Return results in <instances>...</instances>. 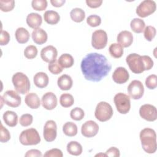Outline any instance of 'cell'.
<instances>
[{"label":"cell","mask_w":157,"mask_h":157,"mask_svg":"<svg viewBox=\"0 0 157 157\" xmlns=\"http://www.w3.org/2000/svg\"><path fill=\"white\" fill-rule=\"evenodd\" d=\"M80 67L86 80L97 82L109 74L111 71L112 65L104 55L90 53L82 59Z\"/></svg>","instance_id":"1"},{"label":"cell","mask_w":157,"mask_h":157,"mask_svg":"<svg viewBox=\"0 0 157 157\" xmlns=\"http://www.w3.org/2000/svg\"><path fill=\"white\" fill-rule=\"evenodd\" d=\"M126 61L130 70L134 74H140L153 66L152 59L147 55L140 56L137 53H131L126 58Z\"/></svg>","instance_id":"2"},{"label":"cell","mask_w":157,"mask_h":157,"mask_svg":"<svg viewBox=\"0 0 157 157\" xmlns=\"http://www.w3.org/2000/svg\"><path fill=\"white\" fill-rule=\"evenodd\" d=\"M140 140L144 150L147 153H154L156 151V135L155 130L145 128L140 132Z\"/></svg>","instance_id":"3"},{"label":"cell","mask_w":157,"mask_h":157,"mask_svg":"<svg viewBox=\"0 0 157 157\" xmlns=\"http://www.w3.org/2000/svg\"><path fill=\"white\" fill-rule=\"evenodd\" d=\"M13 85L17 92L21 94L28 93L30 90V82L26 75L21 72L14 74L12 78Z\"/></svg>","instance_id":"4"},{"label":"cell","mask_w":157,"mask_h":157,"mask_svg":"<svg viewBox=\"0 0 157 157\" xmlns=\"http://www.w3.org/2000/svg\"><path fill=\"white\" fill-rule=\"evenodd\" d=\"M20 142L23 145H35L40 143L41 139L37 131L34 128L23 130L19 136Z\"/></svg>","instance_id":"5"},{"label":"cell","mask_w":157,"mask_h":157,"mask_svg":"<svg viewBox=\"0 0 157 157\" xmlns=\"http://www.w3.org/2000/svg\"><path fill=\"white\" fill-rule=\"evenodd\" d=\"M113 113V111L112 106L107 102L101 101L96 105L94 116L99 121L104 122L110 120Z\"/></svg>","instance_id":"6"},{"label":"cell","mask_w":157,"mask_h":157,"mask_svg":"<svg viewBox=\"0 0 157 157\" xmlns=\"http://www.w3.org/2000/svg\"><path fill=\"white\" fill-rule=\"evenodd\" d=\"M117 110L121 114H126L131 108L129 96L123 93L116 94L113 98Z\"/></svg>","instance_id":"7"},{"label":"cell","mask_w":157,"mask_h":157,"mask_svg":"<svg viewBox=\"0 0 157 157\" xmlns=\"http://www.w3.org/2000/svg\"><path fill=\"white\" fill-rule=\"evenodd\" d=\"M156 9V2L152 0H144L136 8V13L141 18H145L154 13Z\"/></svg>","instance_id":"8"},{"label":"cell","mask_w":157,"mask_h":157,"mask_svg":"<svg viewBox=\"0 0 157 157\" xmlns=\"http://www.w3.org/2000/svg\"><path fill=\"white\" fill-rule=\"evenodd\" d=\"M107 43V34L102 29H98L93 32L91 37V45L97 50L105 47Z\"/></svg>","instance_id":"9"},{"label":"cell","mask_w":157,"mask_h":157,"mask_svg":"<svg viewBox=\"0 0 157 157\" xmlns=\"http://www.w3.org/2000/svg\"><path fill=\"white\" fill-rule=\"evenodd\" d=\"M127 89L129 96L133 99H139L144 95V85L139 80H132L129 84Z\"/></svg>","instance_id":"10"},{"label":"cell","mask_w":157,"mask_h":157,"mask_svg":"<svg viewBox=\"0 0 157 157\" xmlns=\"http://www.w3.org/2000/svg\"><path fill=\"white\" fill-rule=\"evenodd\" d=\"M139 115L143 119L148 121H154L157 118V110L153 105L144 104L139 109Z\"/></svg>","instance_id":"11"},{"label":"cell","mask_w":157,"mask_h":157,"mask_svg":"<svg viewBox=\"0 0 157 157\" xmlns=\"http://www.w3.org/2000/svg\"><path fill=\"white\" fill-rule=\"evenodd\" d=\"M44 139L48 142L55 140L57 136V126L55 121L48 120L46 121L43 131Z\"/></svg>","instance_id":"12"},{"label":"cell","mask_w":157,"mask_h":157,"mask_svg":"<svg viewBox=\"0 0 157 157\" xmlns=\"http://www.w3.org/2000/svg\"><path fill=\"white\" fill-rule=\"evenodd\" d=\"M2 97L4 103L9 107H17L21 104V97L13 90L6 91Z\"/></svg>","instance_id":"13"},{"label":"cell","mask_w":157,"mask_h":157,"mask_svg":"<svg viewBox=\"0 0 157 157\" xmlns=\"http://www.w3.org/2000/svg\"><path fill=\"white\" fill-rule=\"evenodd\" d=\"M99 131L98 124L93 120L85 121L82 126L81 132L85 137H93L95 136Z\"/></svg>","instance_id":"14"},{"label":"cell","mask_w":157,"mask_h":157,"mask_svg":"<svg viewBox=\"0 0 157 157\" xmlns=\"http://www.w3.org/2000/svg\"><path fill=\"white\" fill-rule=\"evenodd\" d=\"M58 51L53 45H48L41 50L40 57L46 63H51L56 60Z\"/></svg>","instance_id":"15"},{"label":"cell","mask_w":157,"mask_h":157,"mask_svg":"<svg viewBox=\"0 0 157 157\" xmlns=\"http://www.w3.org/2000/svg\"><path fill=\"white\" fill-rule=\"evenodd\" d=\"M57 98L52 92H47L42 97V105L47 110H53L57 105Z\"/></svg>","instance_id":"16"},{"label":"cell","mask_w":157,"mask_h":157,"mask_svg":"<svg viewBox=\"0 0 157 157\" xmlns=\"http://www.w3.org/2000/svg\"><path fill=\"white\" fill-rule=\"evenodd\" d=\"M129 78V74L128 71L123 67L116 68L112 74L113 80L118 84H123L126 83Z\"/></svg>","instance_id":"17"},{"label":"cell","mask_w":157,"mask_h":157,"mask_svg":"<svg viewBox=\"0 0 157 157\" xmlns=\"http://www.w3.org/2000/svg\"><path fill=\"white\" fill-rule=\"evenodd\" d=\"M117 40L123 47H128L133 42L132 34L128 31H122L118 34Z\"/></svg>","instance_id":"18"},{"label":"cell","mask_w":157,"mask_h":157,"mask_svg":"<svg viewBox=\"0 0 157 157\" xmlns=\"http://www.w3.org/2000/svg\"><path fill=\"white\" fill-rule=\"evenodd\" d=\"M33 40L38 45H42L45 43L48 39V36L45 30L40 28L34 29L31 34Z\"/></svg>","instance_id":"19"},{"label":"cell","mask_w":157,"mask_h":157,"mask_svg":"<svg viewBox=\"0 0 157 157\" xmlns=\"http://www.w3.org/2000/svg\"><path fill=\"white\" fill-rule=\"evenodd\" d=\"M42 23V18L41 15L37 13H31L26 17V23L29 27L36 29L39 28Z\"/></svg>","instance_id":"20"},{"label":"cell","mask_w":157,"mask_h":157,"mask_svg":"<svg viewBox=\"0 0 157 157\" xmlns=\"http://www.w3.org/2000/svg\"><path fill=\"white\" fill-rule=\"evenodd\" d=\"M33 81L34 85L39 88H44L48 85L49 78L47 74L43 72H39L36 73L34 77Z\"/></svg>","instance_id":"21"},{"label":"cell","mask_w":157,"mask_h":157,"mask_svg":"<svg viewBox=\"0 0 157 157\" xmlns=\"http://www.w3.org/2000/svg\"><path fill=\"white\" fill-rule=\"evenodd\" d=\"M26 104L31 109H38L40 105V101L39 96L34 93H29L26 94L25 98Z\"/></svg>","instance_id":"22"},{"label":"cell","mask_w":157,"mask_h":157,"mask_svg":"<svg viewBox=\"0 0 157 157\" xmlns=\"http://www.w3.org/2000/svg\"><path fill=\"white\" fill-rule=\"evenodd\" d=\"M73 81L71 76L67 74L61 75L57 80V85L61 90H69L72 86Z\"/></svg>","instance_id":"23"},{"label":"cell","mask_w":157,"mask_h":157,"mask_svg":"<svg viewBox=\"0 0 157 157\" xmlns=\"http://www.w3.org/2000/svg\"><path fill=\"white\" fill-rule=\"evenodd\" d=\"M2 118L5 123L10 127H14L17 124L18 115L13 111L7 110L3 114Z\"/></svg>","instance_id":"24"},{"label":"cell","mask_w":157,"mask_h":157,"mask_svg":"<svg viewBox=\"0 0 157 157\" xmlns=\"http://www.w3.org/2000/svg\"><path fill=\"white\" fill-rule=\"evenodd\" d=\"M15 38L17 42L20 44H25L26 43L30 37V34L28 31L23 27L18 28L15 33Z\"/></svg>","instance_id":"25"},{"label":"cell","mask_w":157,"mask_h":157,"mask_svg":"<svg viewBox=\"0 0 157 157\" xmlns=\"http://www.w3.org/2000/svg\"><path fill=\"white\" fill-rule=\"evenodd\" d=\"M45 21L49 25L57 24L60 19L59 15L55 10H47L44 14Z\"/></svg>","instance_id":"26"},{"label":"cell","mask_w":157,"mask_h":157,"mask_svg":"<svg viewBox=\"0 0 157 157\" xmlns=\"http://www.w3.org/2000/svg\"><path fill=\"white\" fill-rule=\"evenodd\" d=\"M66 149L67 152L74 156H78L82 154L83 148L80 143L77 141H71L67 145Z\"/></svg>","instance_id":"27"},{"label":"cell","mask_w":157,"mask_h":157,"mask_svg":"<svg viewBox=\"0 0 157 157\" xmlns=\"http://www.w3.org/2000/svg\"><path fill=\"white\" fill-rule=\"evenodd\" d=\"M58 63L63 68H69L73 66L74 63V59L72 55L68 53L62 54L58 60Z\"/></svg>","instance_id":"28"},{"label":"cell","mask_w":157,"mask_h":157,"mask_svg":"<svg viewBox=\"0 0 157 157\" xmlns=\"http://www.w3.org/2000/svg\"><path fill=\"white\" fill-rule=\"evenodd\" d=\"M130 26L131 29L135 33H141L144 30L145 23L144 21L141 18H135L132 19L130 23Z\"/></svg>","instance_id":"29"},{"label":"cell","mask_w":157,"mask_h":157,"mask_svg":"<svg viewBox=\"0 0 157 157\" xmlns=\"http://www.w3.org/2000/svg\"><path fill=\"white\" fill-rule=\"evenodd\" d=\"M70 16L74 21L76 23H80L85 19V13L82 9L76 7L71 10L70 12Z\"/></svg>","instance_id":"30"},{"label":"cell","mask_w":157,"mask_h":157,"mask_svg":"<svg viewBox=\"0 0 157 157\" xmlns=\"http://www.w3.org/2000/svg\"><path fill=\"white\" fill-rule=\"evenodd\" d=\"M63 131L66 136L73 137L77 134V126L74 123L68 121L63 125Z\"/></svg>","instance_id":"31"},{"label":"cell","mask_w":157,"mask_h":157,"mask_svg":"<svg viewBox=\"0 0 157 157\" xmlns=\"http://www.w3.org/2000/svg\"><path fill=\"white\" fill-rule=\"evenodd\" d=\"M110 55L115 58H119L123 55V48L118 43L112 44L109 48Z\"/></svg>","instance_id":"32"},{"label":"cell","mask_w":157,"mask_h":157,"mask_svg":"<svg viewBox=\"0 0 157 157\" xmlns=\"http://www.w3.org/2000/svg\"><path fill=\"white\" fill-rule=\"evenodd\" d=\"M59 102L63 107H69L74 103V99L72 94L69 93H63L61 95Z\"/></svg>","instance_id":"33"},{"label":"cell","mask_w":157,"mask_h":157,"mask_svg":"<svg viewBox=\"0 0 157 157\" xmlns=\"http://www.w3.org/2000/svg\"><path fill=\"white\" fill-rule=\"evenodd\" d=\"M85 112L80 107H75L71 110L70 112L71 118L75 121H80L83 118Z\"/></svg>","instance_id":"34"},{"label":"cell","mask_w":157,"mask_h":157,"mask_svg":"<svg viewBox=\"0 0 157 157\" xmlns=\"http://www.w3.org/2000/svg\"><path fill=\"white\" fill-rule=\"evenodd\" d=\"M37 47L34 45H30L27 46L24 50V55L27 59H34L37 55Z\"/></svg>","instance_id":"35"},{"label":"cell","mask_w":157,"mask_h":157,"mask_svg":"<svg viewBox=\"0 0 157 157\" xmlns=\"http://www.w3.org/2000/svg\"><path fill=\"white\" fill-rule=\"evenodd\" d=\"M15 4V2L13 0H0V9L5 12L11 11L13 9Z\"/></svg>","instance_id":"36"},{"label":"cell","mask_w":157,"mask_h":157,"mask_svg":"<svg viewBox=\"0 0 157 157\" xmlns=\"http://www.w3.org/2000/svg\"><path fill=\"white\" fill-rule=\"evenodd\" d=\"M32 7L38 11L45 10L47 7V1L46 0H33L31 2Z\"/></svg>","instance_id":"37"},{"label":"cell","mask_w":157,"mask_h":157,"mask_svg":"<svg viewBox=\"0 0 157 157\" xmlns=\"http://www.w3.org/2000/svg\"><path fill=\"white\" fill-rule=\"evenodd\" d=\"M156 29L152 26H147L144 29V37L148 41H151L156 36Z\"/></svg>","instance_id":"38"},{"label":"cell","mask_w":157,"mask_h":157,"mask_svg":"<svg viewBox=\"0 0 157 157\" xmlns=\"http://www.w3.org/2000/svg\"><path fill=\"white\" fill-rule=\"evenodd\" d=\"M86 23L91 27H96L101 25V18L99 15H91L87 17Z\"/></svg>","instance_id":"39"},{"label":"cell","mask_w":157,"mask_h":157,"mask_svg":"<svg viewBox=\"0 0 157 157\" xmlns=\"http://www.w3.org/2000/svg\"><path fill=\"white\" fill-rule=\"evenodd\" d=\"M48 69L52 74L55 75L59 74L63 70V68L59 65L58 61H57L56 60L51 63H49L48 66Z\"/></svg>","instance_id":"40"},{"label":"cell","mask_w":157,"mask_h":157,"mask_svg":"<svg viewBox=\"0 0 157 157\" xmlns=\"http://www.w3.org/2000/svg\"><path fill=\"white\" fill-rule=\"evenodd\" d=\"M145 85L150 90H153L157 86V76L155 74L150 75L145 80Z\"/></svg>","instance_id":"41"},{"label":"cell","mask_w":157,"mask_h":157,"mask_svg":"<svg viewBox=\"0 0 157 157\" xmlns=\"http://www.w3.org/2000/svg\"><path fill=\"white\" fill-rule=\"evenodd\" d=\"M33 117L32 115L29 113H25L20 117L19 122L22 126L26 127L31 125V123H33Z\"/></svg>","instance_id":"42"},{"label":"cell","mask_w":157,"mask_h":157,"mask_svg":"<svg viewBox=\"0 0 157 157\" xmlns=\"http://www.w3.org/2000/svg\"><path fill=\"white\" fill-rule=\"evenodd\" d=\"M0 141L2 143L7 142L10 139V134L7 129H6L2 123L0 127Z\"/></svg>","instance_id":"43"},{"label":"cell","mask_w":157,"mask_h":157,"mask_svg":"<svg viewBox=\"0 0 157 157\" xmlns=\"http://www.w3.org/2000/svg\"><path fill=\"white\" fill-rule=\"evenodd\" d=\"M63 156V152L58 148H52L47 150L44 155L45 157H62Z\"/></svg>","instance_id":"44"},{"label":"cell","mask_w":157,"mask_h":157,"mask_svg":"<svg viewBox=\"0 0 157 157\" xmlns=\"http://www.w3.org/2000/svg\"><path fill=\"white\" fill-rule=\"evenodd\" d=\"M10 40V35L9 33L4 30H1L0 37V45H6Z\"/></svg>","instance_id":"45"},{"label":"cell","mask_w":157,"mask_h":157,"mask_svg":"<svg viewBox=\"0 0 157 157\" xmlns=\"http://www.w3.org/2000/svg\"><path fill=\"white\" fill-rule=\"evenodd\" d=\"M106 156H113V157H119L120 156V150L115 147H112L109 148L106 152H105Z\"/></svg>","instance_id":"46"},{"label":"cell","mask_w":157,"mask_h":157,"mask_svg":"<svg viewBox=\"0 0 157 157\" xmlns=\"http://www.w3.org/2000/svg\"><path fill=\"white\" fill-rule=\"evenodd\" d=\"M42 156V155L41 151L39 150H37V149L29 150L25 155V157H31V156H33V157H39H39H40Z\"/></svg>","instance_id":"47"},{"label":"cell","mask_w":157,"mask_h":157,"mask_svg":"<svg viewBox=\"0 0 157 157\" xmlns=\"http://www.w3.org/2000/svg\"><path fill=\"white\" fill-rule=\"evenodd\" d=\"M86 3L87 6L90 8L94 9V8H98L100 7L102 3V0H93V1L86 0Z\"/></svg>","instance_id":"48"},{"label":"cell","mask_w":157,"mask_h":157,"mask_svg":"<svg viewBox=\"0 0 157 157\" xmlns=\"http://www.w3.org/2000/svg\"><path fill=\"white\" fill-rule=\"evenodd\" d=\"M66 2L65 0H51L50 3L52 5L56 7H59L64 5V4Z\"/></svg>","instance_id":"49"}]
</instances>
